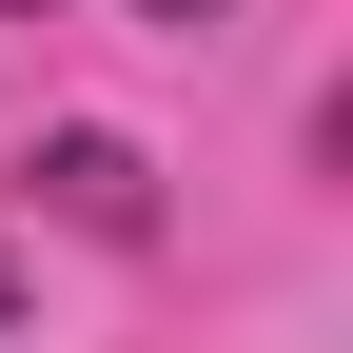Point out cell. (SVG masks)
Here are the masks:
<instances>
[{"label":"cell","instance_id":"2","mask_svg":"<svg viewBox=\"0 0 353 353\" xmlns=\"http://www.w3.org/2000/svg\"><path fill=\"white\" fill-rule=\"evenodd\" d=\"M138 20H157V39H216V20H236V0H138Z\"/></svg>","mask_w":353,"mask_h":353},{"label":"cell","instance_id":"1","mask_svg":"<svg viewBox=\"0 0 353 353\" xmlns=\"http://www.w3.org/2000/svg\"><path fill=\"white\" fill-rule=\"evenodd\" d=\"M39 216H79V236H157V157L79 118V138H39Z\"/></svg>","mask_w":353,"mask_h":353},{"label":"cell","instance_id":"4","mask_svg":"<svg viewBox=\"0 0 353 353\" xmlns=\"http://www.w3.org/2000/svg\"><path fill=\"white\" fill-rule=\"evenodd\" d=\"M0 20H39V0H0Z\"/></svg>","mask_w":353,"mask_h":353},{"label":"cell","instance_id":"3","mask_svg":"<svg viewBox=\"0 0 353 353\" xmlns=\"http://www.w3.org/2000/svg\"><path fill=\"white\" fill-rule=\"evenodd\" d=\"M0 314H20V275H0Z\"/></svg>","mask_w":353,"mask_h":353}]
</instances>
